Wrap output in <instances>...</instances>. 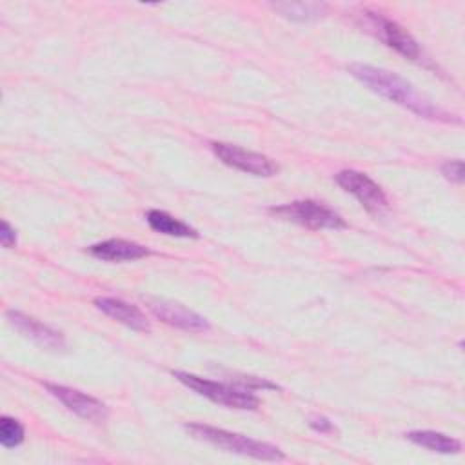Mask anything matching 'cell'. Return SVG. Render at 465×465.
Wrapping results in <instances>:
<instances>
[{"mask_svg":"<svg viewBox=\"0 0 465 465\" xmlns=\"http://www.w3.org/2000/svg\"><path fill=\"white\" fill-rule=\"evenodd\" d=\"M349 71L354 78H358L361 84H365L371 91L416 113L418 116L430 118V120H443V122H458L456 118H452V114L449 116L445 111L436 107L430 100L421 96L412 87V84H409L405 78H401L400 74H396L392 71L374 67L369 64H351Z\"/></svg>","mask_w":465,"mask_h":465,"instance_id":"1","label":"cell"},{"mask_svg":"<svg viewBox=\"0 0 465 465\" xmlns=\"http://www.w3.org/2000/svg\"><path fill=\"white\" fill-rule=\"evenodd\" d=\"M183 427L193 438L207 441L227 452H236V454L249 456L254 460H263V461H280L285 458L278 447L267 441L247 438L238 432H231V430L218 429L205 423H185Z\"/></svg>","mask_w":465,"mask_h":465,"instance_id":"2","label":"cell"},{"mask_svg":"<svg viewBox=\"0 0 465 465\" xmlns=\"http://www.w3.org/2000/svg\"><path fill=\"white\" fill-rule=\"evenodd\" d=\"M173 376L183 383L185 387H189L191 391H194L196 394L229 407V409H238V411H254L260 407V400L258 396H254L251 392V389H243V387H232L222 381H213L191 372H183V371H173Z\"/></svg>","mask_w":465,"mask_h":465,"instance_id":"3","label":"cell"},{"mask_svg":"<svg viewBox=\"0 0 465 465\" xmlns=\"http://www.w3.org/2000/svg\"><path fill=\"white\" fill-rule=\"evenodd\" d=\"M269 213L280 220L292 222L314 231L347 227L345 220L336 211L316 200H294L283 205L271 207Z\"/></svg>","mask_w":465,"mask_h":465,"instance_id":"4","label":"cell"},{"mask_svg":"<svg viewBox=\"0 0 465 465\" xmlns=\"http://www.w3.org/2000/svg\"><path fill=\"white\" fill-rule=\"evenodd\" d=\"M334 180L343 191L351 193L361 203V207L371 214H381L389 209V200L383 189L365 173H360L354 169H343L334 176Z\"/></svg>","mask_w":465,"mask_h":465,"instance_id":"5","label":"cell"},{"mask_svg":"<svg viewBox=\"0 0 465 465\" xmlns=\"http://www.w3.org/2000/svg\"><path fill=\"white\" fill-rule=\"evenodd\" d=\"M361 16L365 18V25L369 27V31H372L381 42H385L389 47H392L396 53L403 54L409 60H420L421 51L418 42L398 22L372 11H363Z\"/></svg>","mask_w":465,"mask_h":465,"instance_id":"6","label":"cell"},{"mask_svg":"<svg viewBox=\"0 0 465 465\" xmlns=\"http://www.w3.org/2000/svg\"><path fill=\"white\" fill-rule=\"evenodd\" d=\"M211 149L218 156V160H222L225 165L232 169H238L254 176H272L278 173V165L262 153H254L225 142H213Z\"/></svg>","mask_w":465,"mask_h":465,"instance_id":"7","label":"cell"},{"mask_svg":"<svg viewBox=\"0 0 465 465\" xmlns=\"http://www.w3.org/2000/svg\"><path fill=\"white\" fill-rule=\"evenodd\" d=\"M44 385L62 405H65L78 418L93 421V423H102L107 420V414H109L107 405L102 403L100 400H96L78 389H73V387L49 383V381H45Z\"/></svg>","mask_w":465,"mask_h":465,"instance_id":"8","label":"cell"},{"mask_svg":"<svg viewBox=\"0 0 465 465\" xmlns=\"http://www.w3.org/2000/svg\"><path fill=\"white\" fill-rule=\"evenodd\" d=\"M147 309L160 318L162 322L182 329V331H189V332H203L209 329V322L196 314L194 311L183 307L178 302H171L165 298H154V296H145L143 298Z\"/></svg>","mask_w":465,"mask_h":465,"instance_id":"9","label":"cell"},{"mask_svg":"<svg viewBox=\"0 0 465 465\" xmlns=\"http://www.w3.org/2000/svg\"><path fill=\"white\" fill-rule=\"evenodd\" d=\"M5 318L9 320V323L27 340H31L33 343H36L38 347L51 351V352H64L65 351V338L60 331L42 323L40 320L27 316L20 311H7Z\"/></svg>","mask_w":465,"mask_h":465,"instance_id":"10","label":"cell"},{"mask_svg":"<svg viewBox=\"0 0 465 465\" xmlns=\"http://www.w3.org/2000/svg\"><path fill=\"white\" fill-rule=\"evenodd\" d=\"M94 305L98 311H102L105 316L124 323L125 327L140 332H147L151 329L149 320L145 314L136 307L131 305L120 298H111V296H100L94 300Z\"/></svg>","mask_w":465,"mask_h":465,"instance_id":"11","label":"cell"},{"mask_svg":"<svg viewBox=\"0 0 465 465\" xmlns=\"http://www.w3.org/2000/svg\"><path fill=\"white\" fill-rule=\"evenodd\" d=\"M89 252L102 260V262H131L140 260L143 256H149L151 251L136 242L122 240V238H111L105 242H98L89 247Z\"/></svg>","mask_w":465,"mask_h":465,"instance_id":"12","label":"cell"},{"mask_svg":"<svg viewBox=\"0 0 465 465\" xmlns=\"http://www.w3.org/2000/svg\"><path fill=\"white\" fill-rule=\"evenodd\" d=\"M147 223L153 231L160 232V234H167V236H176V238H198L196 229H193L191 225L180 222L178 218L171 216L165 211H158V209H151L147 213Z\"/></svg>","mask_w":465,"mask_h":465,"instance_id":"13","label":"cell"},{"mask_svg":"<svg viewBox=\"0 0 465 465\" xmlns=\"http://www.w3.org/2000/svg\"><path fill=\"white\" fill-rule=\"evenodd\" d=\"M405 438L420 447L440 454H458L461 450V443L456 438L436 430H411L409 434H405Z\"/></svg>","mask_w":465,"mask_h":465,"instance_id":"14","label":"cell"},{"mask_svg":"<svg viewBox=\"0 0 465 465\" xmlns=\"http://www.w3.org/2000/svg\"><path fill=\"white\" fill-rule=\"evenodd\" d=\"M271 7L282 16L296 22L318 20L329 9V5L323 2H276V4H271Z\"/></svg>","mask_w":465,"mask_h":465,"instance_id":"15","label":"cell"},{"mask_svg":"<svg viewBox=\"0 0 465 465\" xmlns=\"http://www.w3.org/2000/svg\"><path fill=\"white\" fill-rule=\"evenodd\" d=\"M24 436H25V430H24V425L18 420H15L11 416H2V420H0V443L5 449L18 447L24 441Z\"/></svg>","mask_w":465,"mask_h":465,"instance_id":"16","label":"cell"},{"mask_svg":"<svg viewBox=\"0 0 465 465\" xmlns=\"http://www.w3.org/2000/svg\"><path fill=\"white\" fill-rule=\"evenodd\" d=\"M441 173L447 180L461 183L463 182V162L461 160H449L441 165Z\"/></svg>","mask_w":465,"mask_h":465,"instance_id":"17","label":"cell"},{"mask_svg":"<svg viewBox=\"0 0 465 465\" xmlns=\"http://www.w3.org/2000/svg\"><path fill=\"white\" fill-rule=\"evenodd\" d=\"M0 243L5 249H11L16 245V232L5 220H2L0 223Z\"/></svg>","mask_w":465,"mask_h":465,"instance_id":"18","label":"cell"},{"mask_svg":"<svg viewBox=\"0 0 465 465\" xmlns=\"http://www.w3.org/2000/svg\"><path fill=\"white\" fill-rule=\"evenodd\" d=\"M309 425H311V429H314L320 434H331V432L336 430L334 425L325 416H312L309 420Z\"/></svg>","mask_w":465,"mask_h":465,"instance_id":"19","label":"cell"}]
</instances>
